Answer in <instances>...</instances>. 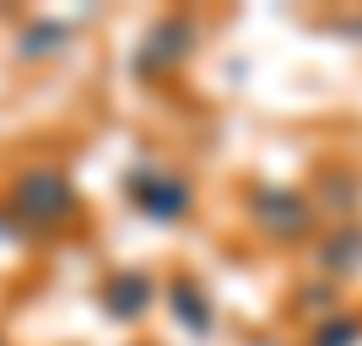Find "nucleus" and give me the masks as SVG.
Segmentation results:
<instances>
[{
	"instance_id": "obj_1",
	"label": "nucleus",
	"mask_w": 362,
	"mask_h": 346,
	"mask_svg": "<svg viewBox=\"0 0 362 346\" xmlns=\"http://www.w3.org/2000/svg\"><path fill=\"white\" fill-rule=\"evenodd\" d=\"M11 200H16V217H28L33 227H54L60 217H71V206H76L65 173H54V168H33V173H22Z\"/></svg>"
},
{
	"instance_id": "obj_2",
	"label": "nucleus",
	"mask_w": 362,
	"mask_h": 346,
	"mask_svg": "<svg viewBox=\"0 0 362 346\" xmlns=\"http://www.w3.org/2000/svg\"><path fill=\"white\" fill-rule=\"evenodd\" d=\"M189 49H195V22H189V16H163V22L146 33V44H141L136 71L141 76H163V71H173Z\"/></svg>"
},
{
	"instance_id": "obj_5",
	"label": "nucleus",
	"mask_w": 362,
	"mask_h": 346,
	"mask_svg": "<svg viewBox=\"0 0 362 346\" xmlns=\"http://www.w3.org/2000/svg\"><path fill=\"white\" fill-rule=\"evenodd\" d=\"M103 303H108V314H119V319H136L141 308L151 303V282L136 271H119L114 282L103 287Z\"/></svg>"
},
{
	"instance_id": "obj_7",
	"label": "nucleus",
	"mask_w": 362,
	"mask_h": 346,
	"mask_svg": "<svg viewBox=\"0 0 362 346\" xmlns=\"http://www.w3.org/2000/svg\"><path fill=\"white\" fill-rule=\"evenodd\" d=\"M173 308H179V319H184V325H189L195 335L211 330V308H206V298H200L189 282H173Z\"/></svg>"
},
{
	"instance_id": "obj_3",
	"label": "nucleus",
	"mask_w": 362,
	"mask_h": 346,
	"mask_svg": "<svg viewBox=\"0 0 362 346\" xmlns=\"http://www.w3.org/2000/svg\"><path fill=\"white\" fill-rule=\"evenodd\" d=\"M130 200L157 222H173L189 206V190H184V179H168V173H130Z\"/></svg>"
},
{
	"instance_id": "obj_8",
	"label": "nucleus",
	"mask_w": 362,
	"mask_h": 346,
	"mask_svg": "<svg viewBox=\"0 0 362 346\" xmlns=\"http://www.w3.org/2000/svg\"><path fill=\"white\" fill-rule=\"evenodd\" d=\"M49 44H65V28H54V22H38L33 33H22V54H49Z\"/></svg>"
},
{
	"instance_id": "obj_6",
	"label": "nucleus",
	"mask_w": 362,
	"mask_h": 346,
	"mask_svg": "<svg viewBox=\"0 0 362 346\" xmlns=\"http://www.w3.org/2000/svg\"><path fill=\"white\" fill-rule=\"evenodd\" d=\"M319 265H330V271H357L362 265V227H335L330 238H325V249H319Z\"/></svg>"
},
{
	"instance_id": "obj_9",
	"label": "nucleus",
	"mask_w": 362,
	"mask_h": 346,
	"mask_svg": "<svg viewBox=\"0 0 362 346\" xmlns=\"http://www.w3.org/2000/svg\"><path fill=\"white\" fill-rule=\"evenodd\" d=\"M357 335H362V325H357V319H330V325L319 330V341H314V346H351Z\"/></svg>"
},
{
	"instance_id": "obj_4",
	"label": "nucleus",
	"mask_w": 362,
	"mask_h": 346,
	"mask_svg": "<svg viewBox=\"0 0 362 346\" xmlns=\"http://www.w3.org/2000/svg\"><path fill=\"white\" fill-rule=\"evenodd\" d=\"M255 217L265 233H276V238H298L303 227H308V206H303L292 190H259L255 195Z\"/></svg>"
}]
</instances>
